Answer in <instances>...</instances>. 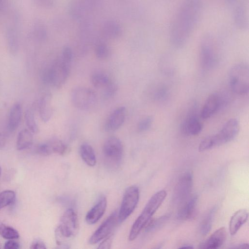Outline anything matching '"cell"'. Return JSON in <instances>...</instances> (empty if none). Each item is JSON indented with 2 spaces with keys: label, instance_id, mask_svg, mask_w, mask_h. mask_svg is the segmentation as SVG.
<instances>
[{
  "label": "cell",
  "instance_id": "11",
  "mask_svg": "<svg viewBox=\"0 0 249 249\" xmlns=\"http://www.w3.org/2000/svg\"><path fill=\"white\" fill-rule=\"evenodd\" d=\"M73 105L81 110H88L93 107L97 101V96L91 89L86 87H77L71 94Z\"/></svg>",
  "mask_w": 249,
  "mask_h": 249
},
{
  "label": "cell",
  "instance_id": "20",
  "mask_svg": "<svg viewBox=\"0 0 249 249\" xmlns=\"http://www.w3.org/2000/svg\"><path fill=\"white\" fill-rule=\"evenodd\" d=\"M233 20L235 26L241 31L247 30L249 27L248 10L242 3L235 6L233 13Z\"/></svg>",
  "mask_w": 249,
  "mask_h": 249
},
{
  "label": "cell",
  "instance_id": "46",
  "mask_svg": "<svg viewBox=\"0 0 249 249\" xmlns=\"http://www.w3.org/2000/svg\"><path fill=\"white\" fill-rule=\"evenodd\" d=\"M238 0H225V3L230 6L233 5L237 3Z\"/></svg>",
  "mask_w": 249,
  "mask_h": 249
},
{
  "label": "cell",
  "instance_id": "28",
  "mask_svg": "<svg viewBox=\"0 0 249 249\" xmlns=\"http://www.w3.org/2000/svg\"><path fill=\"white\" fill-rule=\"evenodd\" d=\"M80 156L83 161L89 166H94L96 158L92 147L88 143H83L80 147Z\"/></svg>",
  "mask_w": 249,
  "mask_h": 249
},
{
  "label": "cell",
  "instance_id": "13",
  "mask_svg": "<svg viewBox=\"0 0 249 249\" xmlns=\"http://www.w3.org/2000/svg\"><path fill=\"white\" fill-rule=\"evenodd\" d=\"M193 184L192 174L187 172L183 174L176 184L173 194V201L180 205L190 196Z\"/></svg>",
  "mask_w": 249,
  "mask_h": 249
},
{
  "label": "cell",
  "instance_id": "22",
  "mask_svg": "<svg viewBox=\"0 0 249 249\" xmlns=\"http://www.w3.org/2000/svg\"><path fill=\"white\" fill-rule=\"evenodd\" d=\"M52 100V94L50 93H46L42 96L38 104L39 116L42 121L45 123L48 122L53 115Z\"/></svg>",
  "mask_w": 249,
  "mask_h": 249
},
{
  "label": "cell",
  "instance_id": "8",
  "mask_svg": "<svg viewBox=\"0 0 249 249\" xmlns=\"http://www.w3.org/2000/svg\"><path fill=\"white\" fill-rule=\"evenodd\" d=\"M123 145L117 137L112 136L105 142L103 146V154L105 163L111 169L117 168L122 161Z\"/></svg>",
  "mask_w": 249,
  "mask_h": 249
},
{
  "label": "cell",
  "instance_id": "1",
  "mask_svg": "<svg viewBox=\"0 0 249 249\" xmlns=\"http://www.w3.org/2000/svg\"><path fill=\"white\" fill-rule=\"evenodd\" d=\"M201 0H184L178 8L169 30V40L173 47L180 49L188 42L203 12Z\"/></svg>",
  "mask_w": 249,
  "mask_h": 249
},
{
  "label": "cell",
  "instance_id": "42",
  "mask_svg": "<svg viewBox=\"0 0 249 249\" xmlns=\"http://www.w3.org/2000/svg\"><path fill=\"white\" fill-rule=\"evenodd\" d=\"M30 248L32 249H46L47 247L42 240L39 239H36L31 243Z\"/></svg>",
  "mask_w": 249,
  "mask_h": 249
},
{
  "label": "cell",
  "instance_id": "32",
  "mask_svg": "<svg viewBox=\"0 0 249 249\" xmlns=\"http://www.w3.org/2000/svg\"><path fill=\"white\" fill-rule=\"evenodd\" d=\"M0 235L4 238L11 240L19 238L18 231L12 227L0 223Z\"/></svg>",
  "mask_w": 249,
  "mask_h": 249
},
{
  "label": "cell",
  "instance_id": "6",
  "mask_svg": "<svg viewBox=\"0 0 249 249\" xmlns=\"http://www.w3.org/2000/svg\"><path fill=\"white\" fill-rule=\"evenodd\" d=\"M230 87L237 94H246L249 89V70L248 64L240 63L234 65L229 74Z\"/></svg>",
  "mask_w": 249,
  "mask_h": 249
},
{
  "label": "cell",
  "instance_id": "47",
  "mask_svg": "<svg viewBox=\"0 0 249 249\" xmlns=\"http://www.w3.org/2000/svg\"><path fill=\"white\" fill-rule=\"evenodd\" d=\"M249 247V244L246 243L241 244L238 245L237 246L233 247V248H248Z\"/></svg>",
  "mask_w": 249,
  "mask_h": 249
},
{
  "label": "cell",
  "instance_id": "39",
  "mask_svg": "<svg viewBox=\"0 0 249 249\" xmlns=\"http://www.w3.org/2000/svg\"><path fill=\"white\" fill-rule=\"evenodd\" d=\"M117 88L116 85L112 81L103 90V95L106 98H109L115 94Z\"/></svg>",
  "mask_w": 249,
  "mask_h": 249
},
{
  "label": "cell",
  "instance_id": "14",
  "mask_svg": "<svg viewBox=\"0 0 249 249\" xmlns=\"http://www.w3.org/2000/svg\"><path fill=\"white\" fill-rule=\"evenodd\" d=\"M119 223L117 211L111 213L90 237L89 242L95 244L108 236Z\"/></svg>",
  "mask_w": 249,
  "mask_h": 249
},
{
  "label": "cell",
  "instance_id": "10",
  "mask_svg": "<svg viewBox=\"0 0 249 249\" xmlns=\"http://www.w3.org/2000/svg\"><path fill=\"white\" fill-rule=\"evenodd\" d=\"M140 191L137 186L133 185L126 189L118 213L119 223L124 222L133 213L138 203Z\"/></svg>",
  "mask_w": 249,
  "mask_h": 249
},
{
  "label": "cell",
  "instance_id": "25",
  "mask_svg": "<svg viewBox=\"0 0 249 249\" xmlns=\"http://www.w3.org/2000/svg\"><path fill=\"white\" fill-rule=\"evenodd\" d=\"M22 117V107L20 104H14L11 108L8 122V128L13 132L18 127Z\"/></svg>",
  "mask_w": 249,
  "mask_h": 249
},
{
  "label": "cell",
  "instance_id": "7",
  "mask_svg": "<svg viewBox=\"0 0 249 249\" xmlns=\"http://www.w3.org/2000/svg\"><path fill=\"white\" fill-rule=\"evenodd\" d=\"M216 41L211 34H206L202 38L200 44V62L204 70L213 69L218 61Z\"/></svg>",
  "mask_w": 249,
  "mask_h": 249
},
{
  "label": "cell",
  "instance_id": "4",
  "mask_svg": "<svg viewBox=\"0 0 249 249\" xmlns=\"http://www.w3.org/2000/svg\"><path fill=\"white\" fill-rule=\"evenodd\" d=\"M167 194L160 190L154 194L147 202L141 213L133 223L128 236L130 241L135 240L145 227L155 213L164 200Z\"/></svg>",
  "mask_w": 249,
  "mask_h": 249
},
{
  "label": "cell",
  "instance_id": "26",
  "mask_svg": "<svg viewBox=\"0 0 249 249\" xmlns=\"http://www.w3.org/2000/svg\"><path fill=\"white\" fill-rule=\"evenodd\" d=\"M29 33L32 38L39 41L45 40L48 36L47 27L40 20H36L33 23Z\"/></svg>",
  "mask_w": 249,
  "mask_h": 249
},
{
  "label": "cell",
  "instance_id": "48",
  "mask_svg": "<svg viewBox=\"0 0 249 249\" xmlns=\"http://www.w3.org/2000/svg\"><path fill=\"white\" fill-rule=\"evenodd\" d=\"M179 248L180 249H191V248H193V247H192L191 245H189V244H185V245H183L182 246V247H180Z\"/></svg>",
  "mask_w": 249,
  "mask_h": 249
},
{
  "label": "cell",
  "instance_id": "5",
  "mask_svg": "<svg viewBox=\"0 0 249 249\" xmlns=\"http://www.w3.org/2000/svg\"><path fill=\"white\" fill-rule=\"evenodd\" d=\"M79 223L75 211L67 209L62 215L60 223L55 230L56 243L58 246H67L66 242L78 233Z\"/></svg>",
  "mask_w": 249,
  "mask_h": 249
},
{
  "label": "cell",
  "instance_id": "36",
  "mask_svg": "<svg viewBox=\"0 0 249 249\" xmlns=\"http://www.w3.org/2000/svg\"><path fill=\"white\" fill-rule=\"evenodd\" d=\"M95 54L96 57L100 60L107 59L110 54L108 46L104 42H99L95 47Z\"/></svg>",
  "mask_w": 249,
  "mask_h": 249
},
{
  "label": "cell",
  "instance_id": "31",
  "mask_svg": "<svg viewBox=\"0 0 249 249\" xmlns=\"http://www.w3.org/2000/svg\"><path fill=\"white\" fill-rule=\"evenodd\" d=\"M170 218L169 214H165L153 220H150L145 226L147 232L154 231L162 226Z\"/></svg>",
  "mask_w": 249,
  "mask_h": 249
},
{
  "label": "cell",
  "instance_id": "38",
  "mask_svg": "<svg viewBox=\"0 0 249 249\" xmlns=\"http://www.w3.org/2000/svg\"><path fill=\"white\" fill-rule=\"evenodd\" d=\"M153 122L151 117L148 116L141 120L138 124L137 128L139 131L147 130L151 127Z\"/></svg>",
  "mask_w": 249,
  "mask_h": 249
},
{
  "label": "cell",
  "instance_id": "41",
  "mask_svg": "<svg viewBox=\"0 0 249 249\" xmlns=\"http://www.w3.org/2000/svg\"><path fill=\"white\" fill-rule=\"evenodd\" d=\"M113 235L106 237V238L98 246V249H110L113 240Z\"/></svg>",
  "mask_w": 249,
  "mask_h": 249
},
{
  "label": "cell",
  "instance_id": "16",
  "mask_svg": "<svg viewBox=\"0 0 249 249\" xmlns=\"http://www.w3.org/2000/svg\"><path fill=\"white\" fill-rule=\"evenodd\" d=\"M224 103V98L220 94L215 92L210 94L201 109V118L206 119L211 117L218 111Z\"/></svg>",
  "mask_w": 249,
  "mask_h": 249
},
{
  "label": "cell",
  "instance_id": "45",
  "mask_svg": "<svg viewBox=\"0 0 249 249\" xmlns=\"http://www.w3.org/2000/svg\"><path fill=\"white\" fill-rule=\"evenodd\" d=\"M5 0H0V12L3 11L6 8Z\"/></svg>",
  "mask_w": 249,
  "mask_h": 249
},
{
  "label": "cell",
  "instance_id": "19",
  "mask_svg": "<svg viewBox=\"0 0 249 249\" xmlns=\"http://www.w3.org/2000/svg\"><path fill=\"white\" fill-rule=\"evenodd\" d=\"M197 201V195H192L188 197L181 203L177 212V218L180 220L190 219L194 215Z\"/></svg>",
  "mask_w": 249,
  "mask_h": 249
},
{
  "label": "cell",
  "instance_id": "34",
  "mask_svg": "<svg viewBox=\"0 0 249 249\" xmlns=\"http://www.w3.org/2000/svg\"><path fill=\"white\" fill-rule=\"evenodd\" d=\"M25 120L28 129L33 134L37 133L38 131V127L32 110L30 109L26 110Z\"/></svg>",
  "mask_w": 249,
  "mask_h": 249
},
{
  "label": "cell",
  "instance_id": "15",
  "mask_svg": "<svg viewBox=\"0 0 249 249\" xmlns=\"http://www.w3.org/2000/svg\"><path fill=\"white\" fill-rule=\"evenodd\" d=\"M196 109H191L180 125L182 133L188 136H195L199 134L202 130L203 125L199 121Z\"/></svg>",
  "mask_w": 249,
  "mask_h": 249
},
{
  "label": "cell",
  "instance_id": "18",
  "mask_svg": "<svg viewBox=\"0 0 249 249\" xmlns=\"http://www.w3.org/2000/svg\"><path fill=\"white\" fill-rule=\"evenodd\" d=\"M227 231L225 227H221L213 232L205 241L199 245V248L213 249L221 246L225 242Z\"/></svg>",
  "mask_w": 249,
  "mask_h": 249
},
{
  "label": "cell",
  "instance_id": "23",
  "mask_svg": "<svg viewBox=\"0 0 249 249\" xmlns=\"http://www.w3.org/2000/svg\"><path fill=\"white\" fill-rule=\"evenodd\" d=\"M123 29L120 24L114 20L105 22L101 29V35L106 38L115 39L120 37L123 34Z\"/></svg>",
  "mask_w": 249,
  "mask_h": 249
},
{
  "label": "cell",
  "instance_id": "3",
  "mask_svg": "<svg viewBox=\"0 0 249 249\" xmlns=\"http://www.w3.org/2000/svg\"><path fill=\"white\" fill-rule=\"evenodd\" d=\"M239 130L240 124L237 119L229 120L218 133L208 136L201 141L198 146L199 151H205L231 142L236 137Z\"/></svg>",
  "mask_w": 249,
  "mask_h": 249
},
{
  "label": "cell",
  "instance_id": "29",
  "mask_svg": "<svg viewBox=\"0 0 249 249\" xmlns=\"http://www.w3.org/2000/svg\"><path fill=\"white\" fill-rule=\"evenodd\" d=\"M90 81L95 88L102 90L112 82L106 73L101 71L93 72L90 76Z\"/></svg>",
  "mask_w": 249,
  "mask_h": 249
},
{
  "label": "cell",
  "instance_id": "9",
  "mask_svg": "<svg viewBox=\"0 0 249 249\" xmlns=\"http://www.w3.org/2000/svg\"><path fill=\"white\" fill-rule=\"evenodd\" d=\"M21 21L18 12L11 15L5 26V34L8 48L12 53H16L19 48Z\"/></svg>",
  "mask_w": 249,
  "mask_h": 249
},
{
  "label": "cell",
  "instance_id": "21",
  "mask_svg": "<svg viewBox=\"0 0 249 249\" xmlns=\"http://www.w3.org/2000/svg\"><path fill=\"white\" fill-rule=\"evenodd\" d=\"M107 205V201L105 197H101L97 203L87 213L86 221L89 224L96 223L104 215Z\"/></svg>",
  "mask_w": 249,
  "mask_h": 249
},
{
  "label": "cell",
  "instance_id": "17",
  "mask_svg": "<svg viewBox=\"0 0 249 249\" xmlns=\"http://www.w3.org/2000/svg\"><path fill=\"white\" fill-rule=\"evenodd\" d=\"M126 109L124 107L115 109L107 118L105 124V129L114 131L119 129L125 121Z\"/></svg>",
  "mask_w": 249,
  "mask_h": 249
},
{
  "label": "cell",
  "instance_id": "37",
  "mask_svg": "<svg viewBox=\"0 0 249 249\" xmlns=\"http://www.w3.org/2000/svg\"><path fill=\"white\" fill-rule=\"evenodd\" d=\"M53 153L64 155L68 150V146L61 141L58 139L51 140Z\"/></svg>",
  "mask_w": 249,
  "mask_h": 249
},
{
  "label": "cell",
  "instance_id": "40",
  "mask_svg": "<svg viewBox=\"0 0 249 249\" xmlns=\"http://www.w3.org/2000/svg\"><path fill=\"white\" fill-rule=\"evenodd\" d=\"M34 2L38 6L44 8L53 7L55 2V0H33Z\"/></svg>",
  "mask_w": 249,
  "mask_h": 249
},
{
  "label": "cell",
  "instance_id": "2",
  "mask_svg": "<svg viewBox=\"0 0 249 249\" xmlns=\"http://www.w3.org/2000/svg\"><path fill=\"white\" fill-rule=\"evenodd\" d=\"M72 53L69 49L62 50L60 56L43 73L44 83L56 88L61 87L69 76Z\"/></svg>",
  "mask_w": 249,
  "mask_h": 249
},
{
  "label": "cell",
  "instance_id": "49",
  "mask_svg": "<svg viewBox=\"0 0 249 249\" xmlns=\"http://www.w3.org/2000/svg\"><path fill=\"white\" fill-rule=\"evenodd\" d=\"M1 174V168L0 166V177Z\"/></svg>",
  "mask_w": 249,
  "mask_h": 249
},
{
  "label": "cell",
  "instance_id": "43",
  "mask_svg": "<svg viewBox=\"0 0 249 249\" xmlns=\"http://www.w3.org/2000/svg\"><path fill=\"white\" fill-rule=\"evenodd\" d=\"M19 248L20 245L19 243L13 240V239L7 241L4 245V248L5 249H18Z\"/></svg>",
  "mask_w": 249,
  "mask_h": 249
},
{
  "label": "cell",
  "instance_id": "30",
  "mask_svg": "<svg viewBox=\"0 0 249 249\" xmlns=\"http://www.w3.org/2000/svg\"><path fill=\"white\" fill-rule=\"evenodd\" d=\"M215 212L216 208L213 207L210 210L203 218L200 228V232L202 235H205L210 231Z\"/></svg>",
  "mask_w": 249,
  "mask_h": 249
},
{
  "label": "cell",
  "instance_id": "33",
  "mask_svg": "<svg viewBox=\"0 0 249 249\" xmlns=\"http://www.w3.org/2000/svg\"><path fill=\"white\" fill-rule=\"evenodd\" d=\"M15 198V193L12 190H5L0 193V210L13 204Z\"/></svg>",
  "mask_w": 249,
  "mask_h": 249
},
{
  "label": "cell",
  "instance_id": "12",
  "mask_svg": "<svg viewBox=\"0 0 249 249\" xmlns=\"http://www.w3.org/2000/svg\"><path fill=\"white\" fill-rule=\"evenodd\" d=\"M98 0H71L69 5L70 16L76 20L82 21L99 4Z\"/></svg>",
  "mask_w": 249,
  "mask_h": 249
},
{
  "label": "cell",
  "instance_id": "24",
  "mask_svg": "<svg viewBox=\"0 0 249 249\" xmlns=\"http://www.w3.org/2000/svg\"><path fill=\"white\" fill-rule=\"evenodd\" d=\"M248 212L246 209L236 211L231 216L229 223V231L232 235L235 234L248 220Z\"/></svg>",
  "mask_w": 249,
  "mask_h": 249
},
{
  "label": "cell",
  "instance_id": "35",
  "mask_svg": "<svg viewBox=\"0 0 249 249\" xmlns=\"http://www.w3.org/2000/svg\"><path fill=\"white\" fill-rule=\"evenodd\" d=\"M168 95V90L167 87L162 84L158 85L155 87L152 91V97L156 101H163Z\"/></svg>",
  "mask_w": 249,
  "mask_h": 249
},
{
  "label": "cell",
  "instance_id": "27",
  "mask_svg": "<svg viewBox=\"0 0 249 249\" xmlns=\"http://www.w3.org/2000/svg\"><path fill=\"white\" fill-rule=\"evenodd\" d=\"M33 133L28 129H22L18 134L16 147L18 150L30 148L33 143Z\"/></svg>",
  "mask_w": 249,
  "mask_h": 249
},
{
  "label": "cell",
  "instance_id": "44",
  "mask_svg": "<svg viewBox=\"0 0 249 249\" xmlns=\"http://www.w3.org/2000/svg\"><path fill=\"white\" fill-rule=\"evenodd\" d=\"M6 141V136L4 133H0V148L2 147Z\"/></svg>",
  "mask_w": 249,
  "mask_h": 249
}]
</instances>
